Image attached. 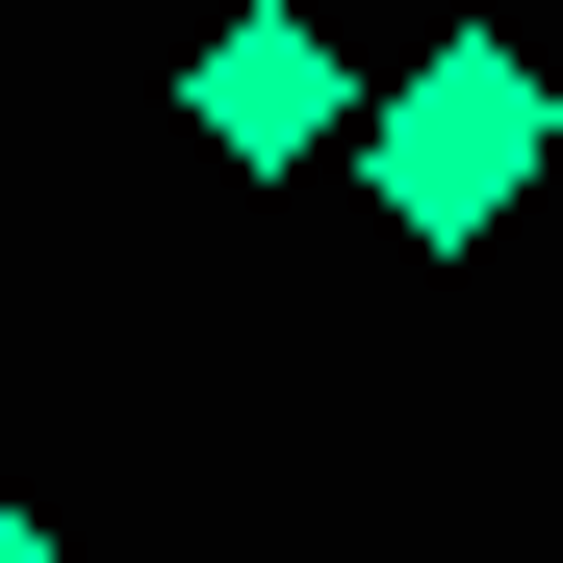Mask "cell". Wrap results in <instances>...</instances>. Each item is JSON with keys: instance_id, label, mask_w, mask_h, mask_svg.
Masks as SVG:
<instances>
[{"instance_id": "cell-1", "label": "cell", "mask_w": 563, "mask_h": 563, "mask_svg": "<svg viewBox=\"0 0 563 563\" xmlns=\"http://www.w3.org/2000/svg\"><path fill=\"white\" fill-rule=\"evenodd\" d=\"M538 154H563V77H538L512 26H435L385 103H358V206H385L410 256H487V231L538 206Z\"/></svg>"}, {"instance_id": "cell-2", "label": "cell", "mask_w": 563, "mask_h": 563, "mask_svg": "<svg viewBox=\"0 0 563 563\" xmlns=\"http://www.w3.org/2000/svg\"><path fill=\"white\" fill-rule=\"evenodd\" d=\"M179 129H206L231 179H308V154H358V52L308 26V0H231V26L179 52Z\"/></svg>"}, {"instance_id": "cell-3", "label": "cell", "mask_w": 563, "mask_h": 563, "mask_svg": "<svg viewBox=\"0 0 563 563\" xmlns=\"http://www.w3.org/2000/svg\"><path fill=\"white\" fill-rule=\"evenodd\" d=\"M0 563H52V512H26V487H0Z\"/></svg>"}]
</instances>
